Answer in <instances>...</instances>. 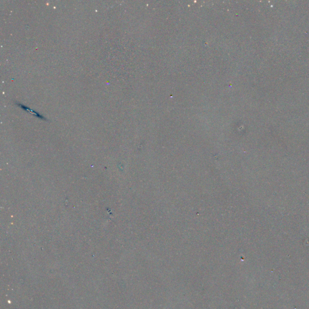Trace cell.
I'll list each match as a JSON object with an SVG mask.
<instances>
[{
	"label": "cell",
	"mask_w": 309,
	"mask_h": 309,
	"mask_svg": "<svg viewBox=\"0 0 309 309\" xmlns=\"http://www.w3.org/2000/svg\"><path fill=\"white\" fill-rule=\"evenodd\" d=\"M15 104H16V105L19 106L20 107H21V108H23V109L24 110H25V111H27V112H31V113H32V114H33V115H35V116H36L37 117H38V118H40V119H43V120H46V118H45V117H44L43 115H41V114H39V113H38L37 112H36V111H33V110L31 109H30V107H27L25 106V105H22V104H21V103H16Z\"/></svg>",
	"instance_id": "6da1fadb"
}]
</instances>
